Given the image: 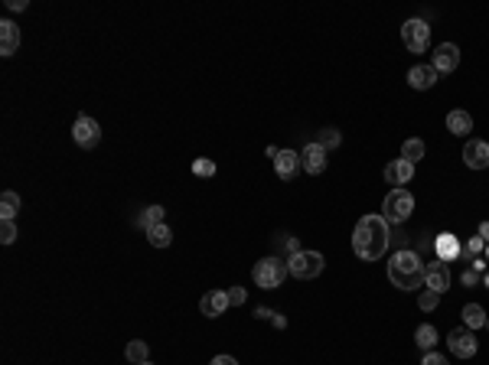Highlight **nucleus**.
Masks as SVG:
<instances>
[{"instance_id": "nucleus-20", "label": "nucleus", "mask_w": 489, "mask_h": 365, "mask_svg": "<svg viewBox=\"0 0 489 365\" xmlns=\"http://www.w3.org/2000/svg\"><path fill=\"white\" fill-rule=\"evenodd\" d=\"M463 326H467V330H483V326H486V310H483L479 303H467V307H463Z\"/></svg>"}, {"instance_id": "nucleus-21", "label": "nucleus", "mask_w": 489, "mask_h": 365, "mask_svg": "<svg viewBox=\"0 0 489 365\" xmlns=\"http://www.w3.org/2000/svg\"><path fill=\"white\" fill-rule=\"evenodd\" d=\"M17 212H20V196L13 193V189H7V193L0 196V219H3V222H13Z\"/></svg>"}, {"instance_id": "nucleus-15", "label": "nucleus", "mask_w": 489, "mask_h": 365, "mask_svg": "<svg viewBox=\"0 0 489 365\" xmlns=\"http://www.w3.org/2000/svg\"><path fill=\"white\" fill-rule=\"evenodd\" d=\"M300 167H304V163H300V153L297 151H281L274 157V170H277V176H281V180H294V176L300 173Z\"/></svg>"}, {"instance_id": "nucleus-16", "label": "nucleus", "mask_w": 489, "mask_h": 365, "mask_svg": "<svg viewBox=\"0 0 489 365\" xmlns=\"http://www.w3.org/2000/svg\"><path fill=\"white\" fill-rule=\"evenodd\" d=\"M434 248H437V261H457L460 255H463V245H460L457 235H450V232L437 235Z\"/></svg>"}, {"instance_id": "nucleus-33", "label": "nucleus", "mask_w": 489, "mask_h": 365, "mask_svg": "<svg viewBox=\"0 0 489 365\" xmlns=\"http://www.w3.org/2000/svg\"><path fill=\"white\" fill-rule=\"evenodd\" d=\"M421 365H450L444 359V355L440 353H434V349H431V353H424V359H421Z\"/></svg>"}, {"instance_id": "nucleus-11", "label": "nucleus", "mask_w": 489, "mask_h": 365, "mask_svg": "<svg viewBox=\"0 0 489 365\" xmlns=\"http://www.w3.org/2000/svg\"><path fill=\"white\" fill-rule=\"evenodd\" d=\"M229 307H232V303H229V290H209V294H206V297L199 300L202 316H209V320L222 316Z\"/></svg>"}, {"instance_id": "nucleus-12", "label": "nucleus", "mask_w": 489, "mask_h": 365, "mask_svg": "<svg viewBox=\"0 0 489 365\" xmlns=\"http://www.w3.org/2000/svg\"><path fill=\"white\" fill-rule=\"evenodd\" d=\"M434 72L437 76H444V72H454L460 65V49L454 43H440L437 46V53H434Z\"/></svg>"}, {"instance_id": "nucleus-34", "label": "nucleus", "mask_w": 489, "mask_h": 365, "mask_svg": "<svg viewBox=\"0 0 489 365\" xmlns=\"http://www.w3.org/2000/svg\"><path fill=\"white\" fill-rule=\"evenodd\" d=\"M213 365H238V362H235L232 355H215V359H213Z\"/></svg>"}, {"instance_id": "nucleus-42", "label": "nucleus", "mask_w": 489, "mask_h": 365, "mask_svg": "<svg viewBox=\"0 0 489 365\" xmlns=\"http://www.w3.org/2000/svg\"><path fill=\"white\" fill-rule=\"evenodd\" d=\"M140 365H150V362H140Z\"/></svg>"}, {"instance_id": "nucleus-27", "label": "nucleus", "mask_w": 489, "mask_h": 365, "mask_svg": "<svg viewBox=\"0 0 489 365\" xmlns=\"http://www.w3.org/2000/svg\"><path fill=\"white\" fill-rule=\"evenodd\" d=\"M140 226H144V232H150L154 226H163V205H150V209H144V212H140Z\"/></svg>"}, {"instance_id": "nucleus-18", "label": "nucleus", "mask_w": 489, "mask_h": 365, "mask_svg": "<svg viewBox=\"0 0 489 365\" xmlns=\"http://www.w3.org/2000/svg\"><path fill=\"white\" fill-rule=\"evenodd\" d=\"M408 85L417 88V92H427L431 85H437V72H434V65H415V69L408 72Z\"/></svg>"}, {"instance_id": "nucleus-35", "label": "nucleus", "mask_w": 489, "mask_h": 365, "mask_svg": "<svg viewBox=\"0 0 489 365\" xmlns=\"http://www.w3.org/2000/svg\"><path fill=\"white\" fill-rule=\"evenodd\" d=\"M255 316H258V320H271V316H274V313L267 310V307H258V310H255Z\"/></svg>"}, {"instance_id": "nucleus-37", "label": "nucleus", "mask_w": 489, "mask_h": 365, "mask_svg": "<svg viewBox=\"0 0 489 365\" xmlns=\"http://www.w3.org/2000/svg\"><path fill=\"white\" fill-rule=\"evenodd\" d=\"M271 323H274L277 330H284V326H288V320H284V316H281V313H277V316H271Z\"/></svg>"}, {"instance_id": "nucleus-19", "label": "nucleus", "mask_w": 489, "mask_h": 365, "mask_svg": "<svg viewBox=\"0 0 489 365\" xmlns=\"http://www.w3.org/2000/svg\"><path fill=\"white\" fill-rule=\"evenodd\" d=\"M447 130L457 134V137H467L470 130H473V118H470L467 111H450L447 114Z\"/></svg>"}, {"instance_id": "nucleus-3", "label": "nucleus", "mask_w": 489, "mask_h": 365, "mask_svg": "<svg viewBox=\"0 0 489 365\" xmlns=\"http://www.w3.org/2000/svg\"><path fill=\"white\" fill-rule=\"evenodd\" d=\"M411 212H415V196L408 193V189H392V193L385 196V203H382L385 222H408Z\"/></svg>"}, {"instance_id": "nucleus-6", "label": "nucleus", "mask_w": 489, "mask_h": 365, "mask_svg": "<svg viewBox=\"0 0 489 365\" xmlns=\"http://www.w3.org/2000/svg\"><path fill=\"white\" fill-rule=\"evenodd\" d=\"M401 40L411 53H424L427 46H431V26L424 20H408L401 26Z\"/></svg>"}, {"instance_id": "nucleus-1", "label": "nucleus", "mask_w": 489, "mask_h": 365, "mask_svg": "<svg viewBox=\"0 0 489 365\" xmlns=\"http://www.w3.org/2000/svg\"><path fill=\"white\" fill-rule=\"evenodd\" d=\"M392 245V232L385 215H362L356 228H352V251L359 261H379Z\"/></svg>"}, {"instance_id": "nucleus-39", "label": "nucleus", "mask_w": 489, "mask_h": 365, "mask_svg": "<svg viewBox=\"0 0 489 365\" xmlns=\"http://www.w3.org/2000/svg\"><path fill=\"white\" fill-rule=\"evenodd\" d=\"M483 280H486V287H489V271H486V274H483Z\"/></svg>"}, {"instance_id": "nucleus-36", "label": "nucleus", "mask_w": 489, "mask_h": 365, "mask_svg": "<svg viewBox=\"0 0 489 365\" xmlns=\"http://www.w3.org/2000/svg\"><path fill=\"white\" fill-rule=\"evenodd\" d=\"M479 238L489 245V222H479Z\"/></svg>"}, {"instance_id": "nucleus-8", "label": "nucleus", "mask_w": 489, "mask_h": 365, "mask_svg": "<svg viewBox=\"0 0 489 365\" xmlns=\"http://www.w3.org/2000/svg\"><path fill=\"white\" fill-rule=\"evenodd\" d=\"M447 346H450V353L460 355V359L476 355V336H473V330H467V326H457L454 333L447 336Z\"/></svg>"}, {"instance_id": "nucleus-30", "label": "nucleus", "mask_w": 489, "mask_h": 365, "mask_svg": "<svg viewBox=\"0 0 489 365\" xmlns=\"http://www.w3.org/2000/svg\"><path fill=\"white\" fill-rule=\"evenodd\" d=\"M0 241H3V245H13V241H17V226H13V222H3V226H0Z\"/></svg>"}, {"instance_id": "nucleus-26", "label": "nucleus", "mask_w": 489, "mask_h": 365, "mask_svg": "<svg viewBox=\"0 0 489 365\" xmlns=\"http://www.w3.org/2000/svg\"><path fill=\"white\" fill-rule=\"evenodd\" d=\"M317 144H320V147H323L326 153H330V151H336V147L342 144V134H340L336 128H323V130H320V137H317Z\"/></svg>"}, {"instance_id": "nucleus-4", "label": "nucleus", "mask_w": 489, "mask_h": 365, "mask_svg": "<svg viewBox=\"0 0 489 365\" xmlns=\"http://www.w3.org/2000/svg\"><path fill=\"white\" fill-rule=\"evenodd\" d=\"M288 274H290L288 261H281V258H265V261H258L255 264V284L258 287H265V290L281 287Z\"/></svg>"}, {"instance_id": "nucleus-9", "label": "nucleus", "mask_w": 489, "mask_h": 365, "mask_svg": "<svg viewBox=\"0 0 489 365\" xmlns=\"http://www.w3.org/2000/svg\"><path fill=\"white\" fill-rule=\"evenodd\" d=\"M424 287L434 290V294H447L450 290V268L444 261H431L424 268Z\"/></svg>"}, {"instance_id": "nucleus-7", "label": "nucleus", "mask_w": 489, "mask_h": 365, "mask_svg": "<svg viewBox=\"0 0 489 365\" xmlns=\"http://www.w3.org/2000/svg\"><path fill=\"white\" fill-rule=\"evenodd\" d=\"M72 140L78 144V147H95L98 140H101V128H98L95 118H88V114H82V118H75L72 124Z\"/></svg>"}, {"instance_id": "nucleus-38", "label": "nucleus", "mask_w": 489, "mask_h": 365, "mask_svg": "<svg viewBox=\"0 0 489 365\" xmlns=\"http://www.w3.org/2000/svg\"><path fill=\"white\" fill-rule=\"evenodd\" d=\"M7 7H10V10H23V7H26V0H10Z\"/></svg>"}, {"instance_id": "nucleus-29", "label": "nucleus", "mask_w": 489, "mask_h": 365, "mask_svg": "<svg viewBox=\"0 0 489 365\" xmlns=\"http://www.w3.org/2000/svg\"><path fill=\"white\" fill-rule=\"evenodd\" d=\"M437 300H440V294H434V290H424V294L417 297V307H421L424 313H431L437 307Z\"/></svg>"}, {"instance_id": "nucleus-40", "label": "nucleus", "mask_w": 489, "mask_h": 365, "mask_svg": "<svg viewBox=\"0 0 489 365\" xmlns=\"http://www.w3.org/2000/svg\"><path fill=\"white\" fill-rule=\"evenodd\" d=\"M486 264H489V245H486Z\"/></svg>"}, {"instance_id": "nucleus-5", "label": "nucleus", "mask_w": 489, "mask_h": 365, "mask_svg": "<svg viewBox=\"0 0 489 365\" xmlns=\"http://www.w3.org/2000/svg\"><path fill=\"white\" fill-rule=\"evenodd\" d=\"M288 271L297 280L320 278V274H323V255H320V251H297V255L288 258Z\"/></svg>"}, {"instance_id": "nucleus-22", "label": "nucleus", "mask_w": 489, "mask_h": 365, "mask_svg": "<svg viewBox=\"0 0 489 365\" xmlns=\"http://www.w3.org/2000/svg\"><path fill=\"white\" fill-rule=\"evenodd\" d=\"M415 343L417 349H424V353H431L437 346V330L431 326V323H424V326H417V333H415Z\"/></svg>"}, {"instance_id": "nucleus-14", "label": "nucleus", "mask_w": 489, "mask_h": 365, "mask_svg": "<svg viewBox=\"0 0 489 365\" xmlns=\"http://www.w3.org/2000/svg\"><path fill=\"white\" fill-rule=\"evenodd\" d=\"M300 163H304V170H307V173H313V176H317V173L326 170V151H323L317 140H313V144H307V147H304V153H300Z\"/></svg>"}, {"instance_id": "nucleus-32", "label": "nucleus", "mask_w": 489, "mask_h": 365, "mask_svg": "<svg viewBox=\"0 0 489 365\" xmlns=\"http://www.w3.org/2000/svg\"><path fill=\"white\" fill-rule=\"evenodd\" d=\"M244 300H248L244 287H229V303H232V307H242Z\"/></svg>"}, {"instance_id": "nucleus-17", "label": "nucleus", "mask_w": 489, "mask_h": 365, "mask_svg": "<svg viewBox=\"0 0 489 365\" xmlns=\"http://www.w3.org/2000/svg\"><path fill=\"white\" fill-rule=\"evenodd\" d=\"M17 49H20V26L13 20H3L0 23V53L13 56Z\"/></svg>"}, {"instance_id": "nucleus-13", "label": "nucleus", "mask_w": 489, "mask_h": 365, "mask_svg": "<svg viewBox=\"0 0 489 365\" xmlns=\"http://www.w3.org/2000/svg\"><path fill=\"white\" fill-rule=\"evenodd\" d=\"M463 163H467L470 170L489 167V144L486 140H467V147H463Z\"/></svg>"}, {"instance_id": "nucleus-31", "label": "nucleus", "mask_w": 489, "mask_h": 365, "mask_svg": "<svg viewBox=\"0 0 489 365\" xmlns=\"http://www.w3.org/2000/svg\"><path fill=\"white\" fill-rule=\"evenodd\" d=\"M483 248H486V241H483V238H470V241H467V248H463V255H467V258H476V255H479V251H483Z\"/></svg>"}, {"instance_id": "nucleus-41", "label": "nucleus", "mask_w": 489, "mask_h": 365, "mask_svg": "<svg viewBox=\"0 0 489 365\" xmlns=\"http://www.w3.org/2000/svg\"><path fill=\"white\" fill-rule=\"evenodd\" d=\"M486 330H489V316H486Z\"/></svg>"}, {"instance_id": "nucleus-2", "label": "nucleus", "mask_w": 489, "mask_h": 365, "mask_svg": "<svg viewBox=\"0 0 489 365\" xmlns=\"http://www.w3.org/2000/svg\"><path fill=\"white\" fill-rule=\"evenodd\" d=\"M388 280L398 290H417L424 287V264L417 258V251H395L388 261Z\"/></svg>"}, {"instance_id": "nucleus-28", "label": "nucleus", "mask_w": 489, "mask_h": 365, "mask_svg": "<svg viewBox=\"0 0 489 365\" xmlns=\"http://www.w3.org/2000/svg\"><path fill=\"white\" fill-rule=\"evenodd\" d=\"M192 173H196V176H213L215 163L209 160V157H199V160H192Z\"/></svg>"}, {"instance_id": "nucleus-10", "label": "nucleus", "mask_w": 489, "mask_h": 365, "mask_svg": "<svg viewBox=\"0 0 489 365\" xmlns=\"http://www.w3.org/2000/svg\"><path fill=\"white\" fill-rule=\"evenodd\" d=\"M411 180H415V163H408L404 157H398V160L385 167V182H392L395 189H404V182Z\"/></svg>"}, {"instance_id": "nucleus-24", "label": "nucleus", "mask_w": 489, "mask_h": 365, "mask_svg": "<svg viewBox=\"0 0 489 365\" xmlns=\"http://www.w3.org/2000/svg\"><path fill=\"white\" fill-rule=\"evenodd\" d=\"M401 157H404L408 163H417L421 157H424V140H421V137L404 140V144H401Z\"/></svg>"}, {"instance_id": "nucleus-25", "label": "nucleus", "mask_w": 489, "mask_h": 365, "mask_svg": "<svg viewBox=\"0 0 489 365\" xmlns=\"http://www.w3.org/2000/svg\"><path fill=\"white\" fill-rule=\"evenodd\" d=\"M147 241H150V245H154V248H167V245H170V241H173L170 226H154V228H150V232H147Z\"/></svg>"}, {"instance_id": "nucleus-23", "label": "nucleus", "mask_w": 489, "mask_h": 365, "mask_svg": "<svg viewBox=\"0 0 489 365\" xmlns=\"http://www.w3.org/2000/svg\"><path fill=\"white\" fill-rule=\"evenodd\" d=\"M124 355H128V362H134V365L150 362V349H147V343H144V339H134V343H128Z\"/></svg>"}]
</instances>
